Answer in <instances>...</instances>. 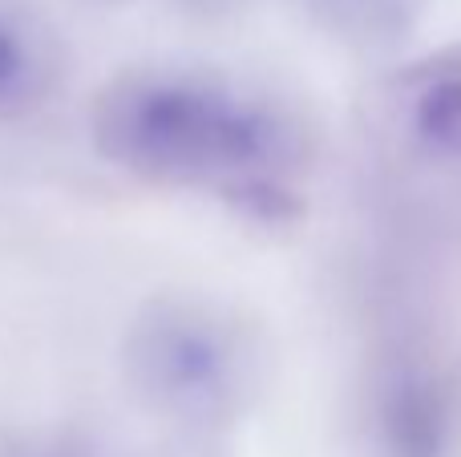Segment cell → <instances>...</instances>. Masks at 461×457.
<instances>
[{
    "label": "cell",
    "mask_w": 461,
    "mask_h": 457,
    "mask_svg": "<svg viewBox=\"0 0 461 457\" xmlns=\"http://www.w3.org/2000/svg\"><path fill=\"white\" fill-rule=\"evenodd\" d=\"M89 142L110 166L162 191L239 199L292 194L312 126L284 94L215 65H130L97 89Z\"/></svg>",
    "instance_id": "1"
},
{
    "label": "cell",
    "mask_w": 461,
    "mask_h": 457,
    "mask_svg": "<svg viewBox=\"0 0 461 457\" xmlns=\"http://www.w3.org/2000/svg\"><path fill=\"white\" fill-rule=\"evenodd\" d=\"M122 377L130 397L170 426L230 429L267 389V345L223 300L162 291L122 332Z\"/></svg>",
    "instance_id": "2"
},
{
    "label": "cell",
    "mask_w": 461,
    "mask_h": 457,
    "mask_svg": "<svg viewBox=\"0 0 461 457\" xmlns=\"http://www.w3.org/2000/svg\"><path fill=\"white\" fill-rule=\"evenodd\" d=\"M73 57L32 0H0V130L37 121L65 94Z\"/></svg>",
    "instance_id": "3"
},
{
    "label": "cell",
    "mask_w": 461,
    "mask_h": 457,
    "mask_svg": "<svg viewBox=\"0 0 461 457\" xmlns=\"http://www.w3.org/2000/svg\"><path fill=\"white\" fill-rule=\"evenodd\" d=\"M373 434L381 457H454L457 405L438 372L405 364L376 389Z\"/></svg>",
    "instance_id": "4"
},
{
    "label": "cell",
    "mask_w": 461,
    "mask_h": 457,
    "mask_svg": "<svg viewBox=\"0 0 461 457\" xmlns=\"http://www.w3.org/2000/svg\"><path fill=\"white\" fill-rule=\"evenodd\" d=\"M300 8L324 37L357 53L405 45L421 21V0H300Z\"/></svg>",
    "instance_id": "5"
},
{
    "label": "cell",
    "mask_w": 461,
    "mask_h": 457,
    "mask_svg": "<svg viewBox=\"0 0 461 457\" xmlns=\"http://www.w3.org/2000/svg\"><path fill=\"white\" fill-rule=\"evenodd\" d=\"M401 121L413 146H421L433 162L461 166V61L421 73L405 94Z\"/></svg>",
    "instance_id": "6"
},
{
    "label": "cell",
    "mask_w": 461,
    "mask_h": 457,
    "mask_svg": "<svg viewBox=\"0 0 461 457\" xmlns=\"http://www.w3.org/2000/svg\"><path fill=\"white\" fill-rule=\"evenodd\" d=\"M0 457H126L102 434H89L77 426L57 429H21V434L0 437Z\"/></svg>",
    "instance_id": "7"
},
{
    "label": "cell",
    "mask_w": 461,
    "mask_h": 457,
    "mask_svg": "<svg viewBox=\"0 0 461 457\" xmlns=\"http://www.w3.org/2000/svg\"><path fill=\"white\" fill-rule=\"evenodd\" d=\"M167 8H175V13L191 16V21H207V24H219V21H230V16H239L251 0H162Z\"/></svg>",
    "instance_id": "8"
}]
</instances>
